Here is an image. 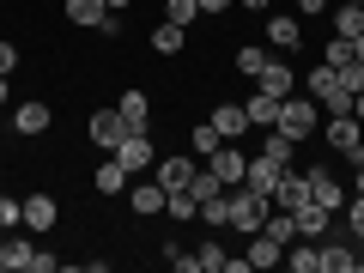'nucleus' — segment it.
I'll list each match as a JSON object with an SVG mask.
<instances>
[{"mask_svg": "<svg viewBox=\"0 0 364 273\" xmlns=\"http://www.w3.org/2000/svg\"><path fill=\"white\" fill-rule=\"evenodd\" d=\"M273 128H279V134H291V140H310V134L322 128V104L291 91V97H279V122H273Z\"/></svg>", "mask_w": 364, "mask_h": 273, "instance_id": "obj_1", "label": "nucleus"}, {"mask_svg": "<svg viewBox=\"0 0 364 273\" xmlns=\"http://www.w3.org/2000/svg\"><path fill=\"white\" fill-rule=\"evenodd\" d=\"M267 207H273V200H267V195H255L249 182H237V188H231V225H237V231H261Z\"/></svg>", "mask_w": 364, "mask_h": 273, "instance_id": "obj_2", "label": "nucleus"}, {"mask_svg": "<svg viewBox=\"0 0 364 273\" xmlns=\"http://www.w3.org/2000/svg\"><path fill=\"white\" fill-rule=\"evenodd\" d=\"M328 146L358 164V158H364V122L358 116H328Z\"/></svg>", "mask_w": 364, "mask_h": 273, "instance_id": "obj_3", "label": "nucleus"}, {"mask_svg": "<svg viewBox=\"0 0 364 273\" xmlns=\"http://www.w3.org/2000/svg\"><path fill=\"white\" fill-rule=\"evenodd\" d=\"M207 170H213V176L225 182V188H237V182L249 176V158L237 152V140H219V146H213V152H207Z\"/></svg>", "mask_w": 364, "mask_h": 273, "instance_id": "obj_4", "label": "nucleus"}, {"mask_svg": "<svg viewBox=\"0 0 364 273\" xmlns=\"http://www.w3.org/2000/svg\"><path fill=\"white\" fill-rule=\"evenodd\" d=\"M286 170L291 164H279V158H273V152H255V158H249V188H255V195H267L273 200V188H279V176H286Z\"/></svg>", "mask_w": 364, "mask_h": 273, "instance_id": "obj_5", "label": "nucleus"}, {"mask_svg": "<svg viewBox=\"0 0 364 273\" xmlns=\"http://www.w3.org/2000/svg\"><path fill=\"white\" fill-rule=\"evenodd\" d=\"M267 43H273L279 55H298V49H304V25H298L291 13H273V18H267Z\"/></svg>", "mask_w": 364, "mask_h": 273, "instance_id": "obj_6", "label": "nucleus"}, {"mask_svg": "<svg viewBox=\"0 0 364 273\" xmlns=\"http://www.w3.org/2000/svg\"><path fill=\"white\" fill-rule=\"evenodd\" d=\"M116 158H122V170H128V176H140V170L158 164V152H152V140H146V134H128V140L116 146Z\"/></svg>", "mask_w": 364, "mask_h": 273, "instance_id": "obj_7", "label": "nucleus"}, {"mask_svg": "<svg viewBox=\"0 0 364 273\" xmlns=\"http://www.w3.org/2000/svg\"><path fill=\"white\" fill-rule=\"evenodd\" d=\"M91 140L104 146V152H116V146L128 140V122H122V109H97V116H91Z\"/></svg>", "mask_w": 364, "mask_h": 273, "instance_id": "obj_8", "label": "nucleus"}, {"mask_svg": "<svg viewBox=\"0 0 364 273\" xmlns=\"http://www.w3.org/2000/svg\"><path fill=\"white\" fill-rule=\"evenodd\" d=\"M195 158H158V188H164V195H176V188H188V182H195Z\"/></svg>", "mask_w": 364, "mask_h": 273, "instance_id": "obj_9", "label": "nucleus"}, {"mask_svg": "<svg viewBox=\"0 0 364 273\" xmlns=\"http://www.w3.org/2000/svg\"><path fill=\"white\" fill-rule=\"evenodd\" d=\"M116 109H122V122H128V134H146V116H152V104H146V91H140V85L122 91Z\"/></svg>", "mask_w": 364, "mask_h": 273, "instance_id": "obj_10", "label": "nucleus"}, {"mask_svg": "<svg viewBox=\"0 0 364 273\" xmlns=\"http://www.w3.org/2000/svg\"><path fill=\"white\" fill-rule=\"evenodd\" d=\"M304 176H310V200H316V207H328V213H334V207H346V188H340V182L328 176V170H304Z\"/></svg>", "mask_w": 364, "mask_h": 273, "instance_id": "obj_11", "label": "nucleus"}, {"mask_svg": "<svg viewBox=\"0 0 364 273\" xmlns=\"http://www.w3.org/2000/svg\"><path fill=\"white\" fill-rule=\"evenodd\" d=\"M249 267H279V261H286V243H273L267 231H249Z\"/></svg>", "mask_w": 364, "mask_h": 273, "instance_id": "obj_12", "label": "nucleus"}, {"mask_svg": "<svg viewBox=\"0 0 364 273\" xmlns=\"http://www.w3.org/2000/svg\"><path fill=\"white\" fill-rule=\"evenodd\" d=\"M255 85L267 91V97H291V91H298V79H291V67H286V61H267V67L255 73Z\"/></svg>", "mask_w": 364, "mask_h": 273, "instance_id": "obj_13", "label": "nucleus"}, {"mask_svg": "<svg viewBox=\"0 0 364 273\" xmlns=\"http://www.w3.org/2000/svg\"><path fill=\"white\" fill-rule=\"evenodd\" d=\"M352 267H358V249H346L334 231H328L322 237V273H352Z\"/></svg>", "mask_w": 364, "mask_h": 273, "instance_id": "obj_14", "label": "nucleus"}, {"mask_svg": "<svg viewBox=\"0 0 364 273\" xmlns=\"http://www.w3.org/2000/svg\"><path fill=\"white\" fill-rule=\"evenodd\" d=\"M55 213H61V207H55V195H31L25 200V231H55Z\"/></svg>", "mask_w": 364, "mask_h": 273, "instance_id": "obj_15", "label": "nucleus"}, {"mask_svg": "<svg viewBox=\"0 0 364 273\" xmlns=\"http://www.w3.org/2000/svg\"><path fill=\"white\" fill-rule=\"evenodd\" d=\"M304 200H310V176H279V188H273V207H286V213H298Z\"/></svg>", "mask_w": 364, "mask_h": 273, "instance_id": "obj_16", "label": "nucleus"}, {"mask_svg": "<svg viewBox=\"0 0 364 273\" xmlns=\"http://www.w3.org/2000/svg\"><path fill=\"white\" fill-rule=\"evenodd\" d=\"M213 128H219L225 140H243V134H249V109L243 104H219V109H213Z\"/></svg>", "mask_w": 364, "mask_h": 273, "instance_id": "obj_17", "label": "nucleus"}, {"mask_svg": "<svg viewBox=\"0 0 364 273\" xmlns=\"http://www.w3.org/2000/svg\"><path fill=\"white\" fill-rule=\"evenodd\" d=\"M286 267H291V273H322V243H310V237H298V243L286 249Z\"/></svg>", "mask_w": 364, "mask_h": 273, "instance_id": "obj_18", "label": "nucleus"}, {"mask_svg": "<svg viewBox=\"0 0 364 273\" xmlns=\"http://www.w3.org/2000/svg\"><path fill=\"white\" fill-rule=\"evenodd\" d=\"M291 219H298V237H310V243H322V237H328V207H316V200H304Z\"/></svg>", "mask_w": 364, "mask_h": 273, "instance_id": "obj_19", "label": "nucleus"}, {"mask_svg": "<svg viewBox=\"0 0 364 273\" xmlns=\"http://www.w3.org/2000/svg\"><path fill=\"white\" fill-rule=\"evenodd\" d=\"M91 188H97V195H122V188H128V170H122V158L109 152L104 164H97V176H91Z\"/></svg>", "mask_w": 364, "mask_h": 273, "instance_id": "obj_20", "label": "nucleus"}, {"mask_svg": "<svg viewBox=\"0 0 364 273\" xmlns=\"http://www.w3.org/2000/svg\"><path fill=\"white\" fill-rule=\"evenodd\" d=\"M13 128H18V134H43V128H49V104H37V97L18 104V109H13Z\"/></svg>", "mask_w": 364, "mask_h": 273, "instance_id": "obj_21", "label": "nucleus"}, {"mask_svg": "<svg viewBox=\"0 0 364 273\" xmlns=\"http://www.w3.org/2000/svg\"><path fill=\"white\" fill-rule=\"evenodd\" d=\"M243 109H249V128H273L279 122V97H267V91H255Z\"/></svg>", "mask_w": 364, "mask_h": 273, "instance_id": "obj_22", "label": "nucleus"}, {"mask_svg": "<svg viewBox=\"0 0 364 273\" xmlns=\"http://www.w3.org/2000/svg\"><path fill=\"white\" fill-rule=\"evenodd\" d=\"M261 231H267V237H273V243H286V249H291V243H298V219H291V213H286V207H279V213H267V219H261Z\"/></svg>", "mask_w": 364, "mask_h": 273, "instance_id": "obj_23", "label": "nucleus"}, {"mask_svg": "<svg viewBox=\"0 0 364 273\" xmlns=\"http://www.w3.org/2000/svg\"><path fill=\"white\" fill-rule=\"evenodd\" d=\"M104 13H109L104 0H67V18H73V25H91V31H97V25H104Z\"/></svg>", "mask_w": 364, "mask_h": 273, "instance_id": "obj_24", "label": "nucleus"}, {"mask_svg": "<svg viewBox=\"0 0 364 273\" xmlns=\"http://www.w3.org/2000/svg\"><path fill=\"white\" fill-rule=\"evenodd\" d=\"M195 267H200V273H231V255H225L219 243H200V249H195Z\"/></svg>", "mask_w": 364, "mask_h": 273, "instance_id": "obj_25", "label": "nucleus"}, {"mask_svg": "<svg viewBox=\"0 0 364 273\" xmlns=\"http://www.w3.org/2000/svg\"><path fill=\"white\" fill-rule=\"evenodd\" d=\"M134 213H164V188L158 182H134Z\"/></svg>", "mask_w": 364, "mask_h": 273, "instance_id": "obj_26", "label": "nucleus"}, {"mask_svg": "<svg viewBox=\"0 0 364 273\" xmlns=\"http://www.w3.org/2000/svg\"><path fill=\"white\" fill-rule=\"evenodd\" d=\"M200 219H207L213 231H219V225H231V188H225V195H213V200H200Z\"/></svg>", "mask_w": 364, "mask_h": 273, "instance_id": "obj_27", "label": "nucleus"}, {"mask_svg": "<svg viewBox=\"0 0 364 273\" xmlns=\"http://www.w3.org/2000/svg\"><path fill=\"white\" fill-rule=\"evenodd\" d=\"M358 31H364V6H352V0H346V6L334 13V37H358Z\"/></svg>", "mask_w": 364, "mask_h": 273, "instance_id": "obj_28", "label": "nucleus"}, {"mask_svg": "<svg viewBox=\"0 0 364 273\" xmlns=\"http://www.w3.org/2000/svg\"><path fill=\"white\" fill-rule=\"evenodd\" d=\"M188 195H195V200H213V195H225V182L213 176L207 164H200V170H195V182H188Z\"/></svg>", "mask_w": 364, "mask_h": 273, "instance_id": "obj_29", "label": "nucleus"}, {"mask_svg": "<svg viewBox=\"0 0 364 273\" xmlns=\"http://www.w3.org/2000/svg\"><path fill=\"white\" fill-rule=\"evenodd\" d=\"M152 49H158V55H176V49H182V25H170V18H164V25L152 31Z\"/></svg>", "mask_w": 364, "mask_h": 273, "instance_id": "obj_30", "label": "nucleus"}, {"mask_svg": "<svg viewBox=\"0 0 364 273\" xmlns=\"http://www.w3.org/2000/svg\"><path fill=\"white\" fill-rule=\"evenodd\" d=\"M164 18H170V25H182V31H188V25L200 18V6H195V0H164Z\"/></svg>", "mask_w": 364, "mask_h": 273, "instance_id": "obj_31", "label": "nucleus"}, {"mask_svg": "<svg viewBox=\"0 0 364 273\" xmlns=\"http://www.w3.org/2000/svg\"><path fill=\"white\" fill-rule=\"evenodd\" d=\"M334 79H340V85L352 91V97H358V91H364V61H358V55H352L346 67H334Z\"/></svg>", "mask_w": 364, "mask_h": 273, "instance_id": "obj_32", "label": "nucleus"}, {"mask_svg": "<svg viewBox=\"0 0 364 273\" xmlns=\"http://www.w3.org/2000/svg\"><path fill=\"white\" fill-rule=\"evenodd\" d=\"M267 61H273V55H267V49H255V43H249V49H237V67H243L249 79H255V73H261Z\"/></svg>", "mask_w": 364, "mask_h": 273, "instance_id": "obj_33", "label": "nucleus"}, {"mask_svg": "<svg viewBox=\"0 0 364 273\" xmlns=\"http://www.w3.org/2000/svg\"><path fill=\"white\" fill-rule=\"evenodd\" d=\"M219 140H225V134H219V128H213V122H200V128H195V134H188V146H195V152H200V158H207V152H213V146H219Z\"/></svg>", "mask_w": 364, "mask_h": 273, "instance_id": "obj_34", "label": "nucleus"}, {"mask_svg": "<svg viewBox=\"0 0 364 273\" xmlns=\"http://www.w3.org/2000/svg\"><path fill=\"white\" fill-rule=\"evenodd\" d=\"M164 261L176 273H195V249H182V243H164Z\"/></svg>", "mask_w": 364, "mask_h": 273, "instance_id": "obj_35", "label": "nucleus"}, {"mask_svg": "<svg viewBox=\"0 0 364 273\" xmlns=\"http://www.w3.org/2000/svg\"><path fill=\"white\" fill-rule=\"evenodd\" d=\"M0 225H6V231L25 225V200H6V195H0Z\"/></svg>", "mask_w": 364, "mask_h": 273, "instance_id": "obj_36", "label": "nucleus"}, {"mask_svg": "<svg viewBox=\"0 0 364 273\" xmlns=\"http://www.w3.org/2000/svg\"><path fill=\"white\" fill-rule=\"evenodd\" d=\"M352 61V37H334L328 43V67H346Z\"/></svg>", "mask_w": 364, "mask_h": 273, "instance_id": "obj_37", "label": "nucleus"}, {"mask_svg": "<svg viewBox=\"0 0 364 273\" xmlns=\"http://www.w3.org/2000/svg\"><path fill=\"white\" fill-rule=\"evenodd\" d=\"M346 231H352V237L364 231V195H352V200H346Z\"/></svg>", "mask_w": 364, "mask_h": 273, "instance_id": "obj_38", "label": "nucleus"}, {"mask_svg": "<svg viewBox=\"0 0 364 273\" xmlns=\"http://www.w3.org/2000/svg\"><path fill=\"white\" fill-rule=\"evenodd\" d=\"M328 85H334V67H328V61H322V67H316V73H310V97H322V91H328Z\"/></svg>", "mask_w": 364, "mask_h": 273, "instance_id": "obj_39", "label": "nucleus"}, {"mask_svg": "<svg viewBox=\"0 0 364 273\" xmlns=\"http://www.w3.org/2000/svg\"><path fill=\"white\" fill-rule=\"evenodd\" d=\"M13 67H18V49H13L6 37H0V73H13Z\"/></svg>", "mask_w": 364, "mask_h": 273, "instance_id": "obj_40", "label": "nucleus"}, {"mask_svg": "<svg viewBox=\"0 0 364 273\" xmlns=\"http://www.w3.org/2000/svg\"><path fill=\"white\" fill-rule=\"evenodd\" d=\"M200 13H225V6H231V0H195Z\"/></svg>", "mask_w": 364, "mask_h": 273, "instance_id": "obj_41", "label": "nucleus"}, {"mask_svg": "<svg viewBox=\"0 0 364 273\" xmlns=\"http://www.w3.org/2000/svg\"><path fill=\"white\" fill-rule=\"evenodd\" d=\"M298 13H328V0H298Z\"/></svg>", "mask_w": 364, "mask_h": 273, "instance_id": "obj_42", "label": "nucleus"}, {"mask_svg": "<svg viewBox=\"0 0 364 273\" xmlns=\"http://www.w3.org/2000/svg\"><path fill=\"white\" fill-rule=\"evenodd\" d=\"M104 6H109V13H128V6H134V0H104Z\"/></svg>", "mask_w": 364, "mask_h": 273, "instance_id": "obj_43", "label": "nucleus"}, {"mask_svg": "<svg viewBox=\"0 0 364 273\" xmlns=\"http://www.w3.org/2000/svg\"><path fill=\"white\" fill-rule=\"evenodd\" d=\"M352 116H358V122H364V91H358V97H352Z\"/></svg>", "mask_w": 364, "mask_h": 273, "instance_id": "obj_44", "label": "nucleus"}, {"mask_svg": "<svg viewBox=\"0 0 364 273\" xmlns=\"http://www.w3.org/2000/svg\"><path fill=\"white\" fill-rule=\"evenodd\" d=\"M352 195H364V158H358V182H352Z\"/></svg>", "mask_w": 364, "mask_h": 273, "instance_id": "obj_45", "label": "nucleus"}, {"mask_svg": "<svg viewBox=\"0 0 364 273\" xmlns=\"http://www.w3.org/2000/svg\"><path fill=\"white\" fill-rule=\"evenodd\" d=\"M352 55H358V61H364V31H358V37H352Z\"/></svg>", "mask_w": 364, "mask_h": 273, "instance_id": "obj_46", "label": "nucleus"}, {"mask_svg": "<svg viewBox=\"0 0 364 273\" xmlns=\"http://www.w3.org/2000/svg\"><path fill=\"white\" fill-rule=\"evenodd\" d=\"M6 97H13V85H6V73H0V104H6Z\"/></svg>", "mask_w": 364, "mask_h": 273, "instance_id": "obj_47", "label": "nucleus"}, {"mask_svg": "<svg viewBox=\"0 0 364 273\" xmlns=\"http://www.w3.org/2000/svg\"><path fill=\"white\" fill-rule=\"evenodd\" d=\"M237 6H255V13H261V6H273V0H237Z\"/></svg>", "mask_w": 364, "mask_h": 273, "instance_id": "obj_48", "label": "nucleus"}, {"mask_svg": "<svg viewBox=\"0 0 364 273\" xmlns=\"http://www.w3.org/2000/svg\"><path fill=\"white\" fill-rule=\"evenodd\" d=\"M358 267H364V231H358Z\"/></svg>", "mask_w": 364, "mask_h": 273, "instance_id": "obj_49", "label": "nucleus"}, {"mask_svg": "<svg viewBox=\"0 0 364 273\" xmlns=\"http://www.w3.org/2000/svg\"><path fill=\"white\" fill-rule=\"evenodd\" d=\"M0 243H6V225H0Z\"/></svg>", "mask_w": 364, "mask_h": 273, "instance_id": "obj_50", "label": "nucleus"}, {"mask_svg": "<svg viewBox=\"0 0 364 273\" xmlns=\"http://www.w3.org/2000/svg\"><path fill=\"white\" fill-rule=\"evenodd\" d=\"M352 6H364V0H352Z\"/></svg>", "mask_w": 364, "mask_h": 273, "instance_id": "obj_51", "label": "nucleus"}]
</instances>
